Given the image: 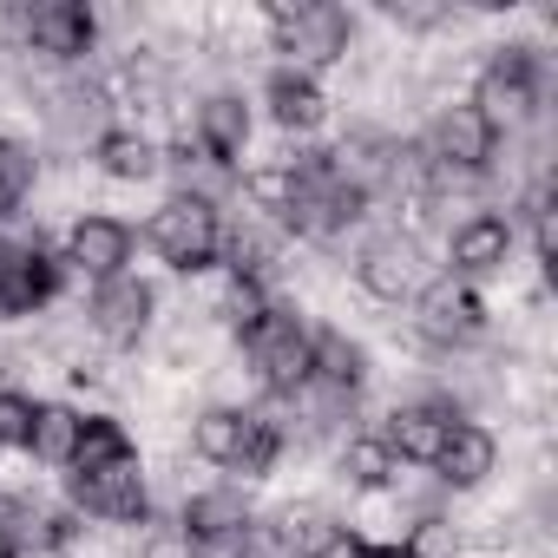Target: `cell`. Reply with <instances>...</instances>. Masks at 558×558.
Here are the masks:
<instances>
[{
	"label": "cell",
	"mask_w": 558,
	"mask_h": 558,
	"mask_svg": "<svg viewBox=\"0 0 558 558\" xmlns=\"http://www.w3.org/2000/svg\"><path fill=\"white\" fill-rule=\"evenodd\" d=\"M362 204H368V197L336 171L329 151H303V158H290L283 223H290L296 236H336V230H349V223L362 217Z\"/></svg>",
	"instance_id": "cell-1"
},
{
	"label": "cell",
	"mask_w": 558,
	"mask_h": 558,
	"mask_svg": "<svg viewBox=\"0 0 558 558\" xmlns=\"http://www.w3.org/2000/svg\"><path fill=\"white\" fill-rule=\"evenodd\" d=\"M191 447L210 466H230V473L263 480L276 466V453H283V427L263 421V414H243V408H204L197 427H191Z\"/></svg>",
	"instance_id": "cell-2"
},
{
	"label": "cell",
	"mask_w": 558,
	"mask_h": 558,
	"mask_svg": "<svg viewBox=\"0 0 558 558\" xmlns=\"http://www.w3.org/2000/svg\"><path fill=\"white\" fill-rule=\"evenodd\" d=\"M269 40L283 53L290 73H310L316 66H336L349 53V14L329 8V0H303V8H269Z\"/></svg>",
	"instance_id": "cell-3"
},
{
	"label": "cell",
	"mask_w": 558,
	"mask_h": 558,
	"mask_svg": "<svg viewBox=\"0 0 558 558\" xmlns=\"http://www.w3.org/2000/svg\"><path fill=\"white\" fill-rule=\"evenodd\" d=\"M151 250L171 263V269H210L217 263V250H223V223H217V204L210 197H197V191H178L171 204H158L151 210Z\"/></svg>",
	"instance_id": "cell-4"
},
{
	"label": "cell",
	"mask_w": 558,
	"mask_h": 558,
	"mask_svg": "<svg viewBox=\"0 0 558 558\" xmlns=\"http://www.w3.org/2000/svg\"><path fill=\"white\" fill-rule=\"evenodd\" d=\"M243 355L263 375V388H276V395H296L310 381V329L290 310H276V303L243 329Z\"/></svg>",
	"instance_id": "cell-5"
},
{
	"label": "cell",
	"mask_w": 558,
	"mask_h": 558,
	"mask_svg": "<svg viewBox=\"0 0 558 558\" xmlns=\"http://www.w3.org/2000/svg\"><path fill=\"white\" fill-rule=\"evenodd\" d=\"M355 276H362V290H368L375 303H414V296L427 290V256H421L414 236L388 230V236H375V243L362 250Z\"/></svg>",
	"instance_id": "cell-6"
},
{
	"label": "cell",
	"mask_w": 558,
	"mask_h": 558,
	"mask_svg": "<svg viewBox=\"0 0 558 558\" xmlns=\"http://www.w3.org/2000/svg\"><path fill=\"white\" fill-rule=\"evenodd\" d=\"M532 106H538V60L525 47H499L473 86V112L499 132V119H525Z\"/></svg>",
	"instance_id": "cell-7"
},
{
	"label": "cell",
	"mask_w": 558,
	"mask_h": 558,
	"mask_svg": "<svg viewBox=\"0 0 558 558\" xmlns=\"http://www.w3.org/2000/svg\"><path fill=\"white\" fill-rule=\"evenodd\" d=\"M73 506H86L93 519H145V480H138V453L106 460V466H73L66 473Z\"/></svg>",
	"instance_id": "cell-8"
},
{
	"label": "cell",
	"mask_w": 558,
	"mask_h": 558,
	"mask_svg": "<svg viewBox=\"0 0 558 558\" xmlns=\"http://www.w3.org/2000/svg\"><path fill=\"white\" fill-rule=\"evenodd\" d=\"M414 329L427 342L453 349V342H473L486 329V310H480V296L460 283V276H427V290L414 296Z\"/></svg>",
	"instance_id": "cell-9"
},
{
	"label": "cell",
	"mask_w": 558,
	"mask_h": 558,
	"mask_svg": "<svg viewBox=\"0 0 558 558\" xmlns=\"http://www.w3.org/2000/svg\"><path fill=\"white\" fill-rule=\"evenodd\" d=\"M60 276L66 263L47 256L40 243H21V250H0V316H34L60 296Z\"/></svg>",
	"instance_id": "cell-10"
},
{
	"label": "cell",
	"mask_w": 558,
	"mask_h": 558,
	"mask_svg": "<svg viewBox=\"0 0 558 558\" xmlns=\"http://www.w3.org/2000/svg\"><path fill=\"white\" fill-rule=\"evenodd\" d=\"M151 283H138V276H112V283H99L93 290V310H86V323H93V336L99 342H112V349H132L145 329H151Z\"/></svg>",
	"instance_id": "cell-11"
},
{
	"label": "cell",
	"mask_w": 558,
	"mask_h": 558,
	"mask_svg": "<svg viewBox=\"0 0 558 558\" xmlns=\"http://www.w3.org/2000/svg\"><path fill=\"white\" fill-rule=\"evenodd\" d=\"M21 34H27V47L47 53V60H80L99 27H93V14L80 8V0H40V8L21 14Z\"/></svg>",
	"instance_id": "cell-12"
},
{
	"label": "cell",
	"mask_w": 558,
	"mask_h": 558,
	"mask_svg": "<svg viewBox=\"0 0 558 558\" xmlns=\"http://www.w3.org/2000/svg\"><path fill=\"white\" fill-rule=\"evenodd\" d=\"M460 427V414L447 408V401H408V408H395L388 414V453L395 460H414V466H434V453L447 447V434Z\"/></svg>",
	"instance_id": "cell-13"
},
{
	"label": "cell",
	"mask_w": 558,
	"mask_h": 558,
	"mask_svg": "<svg viewBox=\"0 0 558 558\" xmlns=\"http://www.w3.org/2000/svg\"><path fill=\"white\" fill-rule=\"evenodd\" d=\"M66 263L80 276H93V283H112V276H125V263H132V230L119 217H80L73 236H66Z\"/></svg>",
	"instance_id": "cell-14"
},
{
	"label": "cell",
	"mask_w": 558,
	"mask_h": 558,
	"mask_svg": "<svg viewBox=\"0 0 558 558\" xmlns=\"http://www.w3.org/2000/svg\"><path fill=\"white\" fill-rule=\"evenodd\" d=\"M506 256H512V223H506V217H493V210H473L466 223H453L447 263H453V276H460V283H466V276H493Z\"/></svg>",
	"instance_id": "cell-15"
},
{
	"label": "cell",
	"mask_w": 558,
	"mask_h": 558,
	"mask_svg": "<svg viewBox=\"0 0 558 558\" xmlns=\"http://www.w3.org/2000/svg\"><path fill=\"white\" fill-rule=\"evenodd\" d=\"M493 145H499V132L473 112V106H453V112H440V125H434V165L440 171H486V158H493Z\"/></svg>",
	"instance_id": "cell-16"
},
{
	"label": "cell",
	"mask_w": 558,
	"mask_h": 558,
	"mask_svg": "<svg viewBox=\"0 0 558 558\" xmlns=\"http://www.w3.org/2000/svg\"><path fill=\"white\" fill-rule=\"evenodd\" d=\"M66 538H73V512H47L34 499L0 506V558L8 551H60Z\"/></svg>",
	"instance_id": "cell-17"
},
{
	"label": "cell",
	"mask_w": 558,
	"mask_h": 558,
	"mask_svg": "<svg viewBox=\"0 0 558 558\" xmlns=\"http://www.w3.org/2000/svg\"><path fill=\"white\" fill-rule=\"evenodd\" d=\"M263 99H269V119L283 125V132H316V125H323V112H329L323 86H316L310 73H290V66H276V73H269Z\"/></svg>",
	"instance_id": "cell-18"
},
{
	"label": "cell",
	"mask_w": 558,
	"mask_h": 558,
	"mask_svg": "<svg viewBox=\"0 0 558 558\" xmlns=\"http://www.w3.org/2000/svg\"><path fill=\"white\" fill-rule=\"evenodd\" d=\"M493 460H499V440H493L480 421H460V427L447 434V447L434 453V473H440L447 486H480V480L493 473Z\"/></svg>",
	"instance_id": "cell-19"
},
{
	"label": "cell",
	"mask_w": 558,
	"mask_h": 558,
	"mask_svg": "<svg viewBox=\"0 0 558 558\" xmlns=\"http://www.w3.org/2000/svg\"><path fill=\"white\" fill-rule=\"evenodd\" d=\"M243 145H250V112H243V99H230V93L204 99V106H197V151L223 171Z\"/></svg>",
	"instance_id": "cell-20"
},
{
	"label": "cell",
	"mask_w": 558,
	"mask_h": 558,
	"mask_svg": "<svg viewBox=\"0 0 558 558\" xmlns=\"http://www.w3.org/2000/svg\"><path fill=\"white\" fill-rule=\"evenodd\" d=\"M362 375H368V355H362L342 329L310 336V381H316V388H329V395H355Z\"/></svg>",
	"instance_id": "cell-21"
},
{
	"label": "cell",
	"mask_w": 558,
	"mask_h": 558,
	"mask_svg": "<svg viewBox=\"0 0 558 558\" xmlns=\"http://www.w3.org/2000/svg\"><path fill=\"white\" fill-rule=\"evenodd\" d=\"M243 525H250V506H243V493H197L191 506H184V538L191 545H223V538H243Z\"/></svg>",
	"instance_id": "cell-22"
},
{
	"label": "cell",
	"mask_w": 558,
	"mask_h": 558,
	"mask_svg": "<svg viewBox=\"0 0 558 558\" xmlns=\"http://www.w3.org/2000/svg\"><path fill=\"white\" fill-rule=\"evenodd\" d=\"M73 447H80V414L60 408V401L34 408V440H27V453H34V460H53V466H73Z\"/></svg>",
	"instance_id": "cell-23"
},
{
	"label": "cell",
	"mask_w": 558,
	"mask_h": 558,
	"mask_svg": "<svg viewBox=\"0 0 558 558\" xmlns=\"http://www.w3.org/2000/svg\"><path fill=\"white\" fill-rule=\"evenodd\" d=\"M99 165H106L112 178L138 184V178L158 171V145H151L145 132H99Z\"/></svg>",
	"instance_id": "cell-24"
},
{
	"label": "cell",
	"mask_w": 558,
	"mask_h": 558,
	"mask_svg": "<svg viewBox=\"0 0 558 558\" xmlns=\"http://www.w3.org/2000/svg\"><path fill=\"white\" fill-rule=\"evenodd\" d=\"M125 453H138V447H132V434H125L119 421H106V414L80 421V447H73V466H106V460H125Z\"/></svg>",
	"instance_id": "cell-25"
},
{
	"label": "cell",
	"mask_w": 558,
	"mask_h": 558,
	"mask_svg": "<svg viewBox=\"0 0 558 558\" xmlns=\"http://www.w3.org/2000/svg\"><path fill=\"white\" fill-rule=\"evenodd\" d=\"M342 473H349L355 486H368V493L388 486V480H395V453H388V440H381V434H355V440L342 447Z\"/></svg>",
	"instance_id": "cell-26"
},
{
	"label": "cell",
	"mask_w": 558,
	"mask_h": 558,
	"mask_svg": "<svg viewBox=\"0 0 558 558\" xmlns=\"http://www.w3.org/2000/svg\"><path fill=\"white\" fill-rule=\"evenodd\" d=\"M27 191H34V158L14 138H0V217H14Z\"/></svg>",
	"instance_id": "cell-27"
},
{
	"label": "cell",
	"mask_w": 558,
	"mask_h": 558,
	"mask_svg": "<svg viewBox=\"0 0 558 558\" xmlns=\"http://www.w3.org/2000/svg\"><path fill=\"white\" fill-rule=\"evenodd\" d=\"M34 440V401L0 388V447H27Z\"/></svg>",
	"instance_id": "cell-28"
},
{
	"label": "cell",
	"mask_w": 558,
	"mask_h": 558,
	"mask_svg": "<svg viewBox=\"0 0 558 558\" xmlns=\"http://www.w3.org/2000/svg\"><path fill=\"white\" fill-rule=\"evenodd\" d=\"M263 310H269V303H263V283H250V276H236V283H230V296H223V323H230V329L243 336V329H250V323H256Z\"/></svg>",
	"instance_id": "cell-29"
},
{
	"label": "cell",
	"mask_w": 558,
	"mask_h": 558,
	"mask_svg": "<svg viewBox=\"0 0 558 558\" xmlns=\"http://www.w3.org/2000/svg\"><path fill=\"white\" fill-rule=\"evenodd\" d=\"M401 551H408V558H453V551H460V538H453V525H447V519H421V525H414V538H408Z\"/></svg>",
	"instance_id": "cell-30"
},
{
	"label": "cell",
	"mask_w": 558,
	"mask_h": 558,
	"mask_svg": "<svg viewBox=\"0 0 558 558\" xmlns=\"http://www.w3.org/2000/svg\"><path fill=\"white\" fill-rule=\"evenodd\" d=\"M368 551H375V545H362L349 525H329V532H323V538H316L303 558H368Z\"/></svg>",
	"instance_id": "cell-31"
},
{
	"label": "cell",
	"mask_w": 558,
	"mask_h": 558,
	"mask_svg": "<svg viewBox=\"0 0 558 558\" xmlns=\"http://www.w3.org/2000/svg\"><path fill=\"white\" fill-rule=\"evenodd\" d=\"M184 545H191V538H184V532H171V538H158L145 558H184Z\"/></svg>",
	"instance_id": "cell-32"
},
{
	"label": "cell",
	"mask_w": 558,
	"mask_h": 558,
	"mask_svg": "<svg viewBox=\"0 0 558 558\" xmlns=\"http://www.w3.org/2000/svg\"><path fill=\"white\" fill-rule=\"evenodd\" d=\"M8 558H66V551H8Z\"/></svg>",
	"instance_id": "cell-33"
},
{
	"label": "cell",
	"mask_w": 558,
	"mask_h": 558,
	"mask_svg": "<svg viewBox=\"0 0 558 558\" xmlns=\"http://www.w3.org/2000/svg\"><path fill=\"white\" fill-rule=\"evenodd\" d=\"M368 558H408V551H401V545H388V551H368Z\"/></svg>",
	"instance_id": "cell-34"
}]
</instances>
